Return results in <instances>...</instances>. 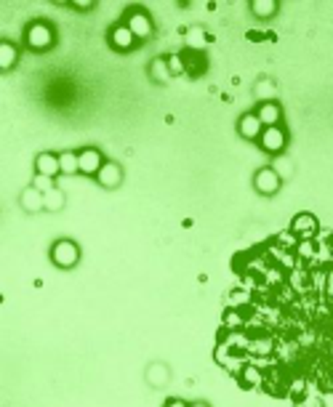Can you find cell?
Here are the masks:
<instances>
[{
	"label": "cell",
	"mask_w": 333,
	"mask_h": 407,
	"mask_svg": "<svg viewBox=\"0 0 333 407\" xmlns=\"http://www.w3.org/2000/svg\"><path fill=\"white\" fill-rule=\"evenodd\" d=\"M59 168L64 176H72V173H80V163H78V152H62L59 154Z\"/></svg>",
	"instance_id": "cell-20"
},
{
	"label": "cell",
	"mask_w": 333,
	"mask_h": 407,
	"mask_svg": "<svg viewBox=\"0 0 333 407\" xmlns=\"http://www.w3.org/2000/svg\"><path fill=\"white\" fill-rule=\"evenodd\" d=\"M96 184L105 189H118L123 184V168L115 163V160H107L102 170L96 173Z\"/></svg>",
	"instance_id": "cell-9"
},
{
	"label": "cell",
	"mask_w": 333,
	"mask_h": 407,
	"mask_svg": "<svg viewBox=\"0 0 333 407\" xmlns=\"http://www.w3.org/2000/svg\"><path fill=\"white\" fill-rule=\"evenodd\" d=\"M190 402H184V399H168L165 402V407H187Z\"/></svg>",
	"instance_id": "cell-27"
},
{
	"label": "cell",
	"mask_w": 333,
	"mask_h": 407,
	"mask_svg": "<svg viewBox=\"0 0 333 407\" xmlns=\"http://www.w3.org/2000/svg\"><path fill=\"white\" fill-rule=\"evenodd\" d=\"M262 131H264V125H262V120L256 118V112H246L243 118L237 120V134L243 136L246 141H259Z\"/></svg>",
	"instance_id": "cell-11"
},
{
	"label": "cell",
	"mask_w": 333,
	"mask_h": 407,
	"mask_svg": "<svg viewBox=\"0 0 333 407\" xmlns=\"http://www.w3.org/2000/svg\"><path fill=\"white\" fill-rule=\"evenodd\" d=\"M125 27L134 33V37L136 40H147V37H152V33H155V24H152V19H150V14L147 11H141V8H134V11H128V17H125L123 21Z\"/></svg>",
	"instance_id": "cell-3"
},
{
	"label": "cell",
	"mask_w": 333,
	"mask_h": 407,
	"mask_svg": "<svg viewBox=\"0 0 333 407\" xmlns=\"http://www.w3.org/2000/svg\"><path fill=\"white\" fill-rule=\"evenodd\" d=\"M24 40H27V46L33 51H48L56 43V35H53V27L48 21H33L27 27V33H24Z\"/></svg>",
	"instance_id": "cell-2"
},
{
	"label": "cell",
	"mask_w": 333,
	"mask_h": 407,
	"mask_svg": "<svg viewBox=\"0 0 333 407\" xmlns=\"http://www.w3.org/2000/svg\"><path fill=\"white\" fill-rule=\"evenodd\" d=\"M187 407H208V405H206V402H190Z\"/></svg>",
	"instance_id": "cell-29"
},
{
	"label": "cell",
	"mask_w": 333,
	"mask_h": 407,
	"mask_svg": "<svg viewBox=\"0 0 333 407\" xmlns=\"http://www.w3.org/2000/svg\"><path fill=\"white\" fill-rule=\"evenodd\" d=\"M251 14L256 19H272L278 14V3L275 0H253L251 3Z\"/></svg>",
	"instance_id": "cell-18"
},
{
	"label": "cell",
	"mask_w": 333,
	"mask_h": 407,
	"mask_svg": "<svg viewBox=\"0 0 333 407\" xmlns=\"http://www.w3.org/2000/svg\"><path fill=\"white\" fill-rule=\"evenodd\" d=\"M272 170H275L282 181H285V179H291V176H294V160H291V157H285V154H278V157H275V163H272Z\"/></svg>",
	"instance_id": "cell-21"
},
{
	"label": "cell",
	"mask_w": 333,
	"mask_h": 407,
	"mask_svg": "<svg viewBox=\"0 0 333 407\" xmlns=\"http://www.w3.org/2000/svg\"><path fill=\"white\" fill-rule=\"evenodd\" d=\"M259 144H262L264 152L269 154H282V150L288 147V134L282 131L280 125H275V128H264L262 136H259Z\"/></svg>",
	"instance_id": "cell-5"
},
{
	"label": "cell",
	"mask_w": 333,
	"mask_h": 407,
	"mask_svg": "<svg viewBox=\"0 0 333 407\" xmlns=\"http://www.w3.org/2000/svg\"><path fill=\"white\" fill-rule=\"evenodd\" d=\"M109 46L115 51H131V48H136V37H134V33L125 24H115L109 30Z\"/></svg>",
	"instance_id": "cell-10"
},
{
	"label": "cell",
	"mask_w": 333,
	"mask_h": 407,
	"mask_svg": "<svg viewBox=\"0 0 333 407\" xmlns=\"http://www.w3.org/2000/svg\"><path fill=\"white\" fill-rule=\"evenodd\" d=\"M291 232L296 235V237H312L317 232V219L312 216V213H298V216H294V221H291Z\"/></svg>",
	"instance_id": "cell-14"
},
{
	"label": "cell",
	"mask_w": 333,
	"mask_h": 407,
	"mask_svg": "<svg viewBox=\"0 0 333 407\" xmlns=\"http://www.w3.org/2000/svg\"><path fill=\"white\" fill-rule=\"evenodd\" d=\"M253 93H256V99H259V104H264V102H275V96H278V88H275V80H269V78H262V80H256V88H253Z\"/></svg>",
	"instance_id": "cell-17"
},
{
	"label": "cell",
	"mask_w": 333,
	"mask_h": 407,
	"mask_svg": "<svg viewBox=\"0 0 333 407\" xmlns=\"http://www.w3.org/2000/svg\"><path fill=\"white\" fill-rule=\"evenodd\" d=\"M144 381L152 389H165L171 383V368L165 362H150L147 370H144Z\"/></svg>",
	"instance_id": "cell-7"
},
{
	"label": "cell",
	"mask_w": 333,
	"mask_h": 407,
	"mask_svg": "<svg viewBox=\"0 0 333 407\" xmlns=\"http://www.w3.org/2000/svg\"><path fill=\"white\" fill-rule=\"evenodd\" d=\"M48 255H51V264L56 269L70 271L80 264V245L70 237H62L51 245V253Z\"/></svg>",
	"instance_id": "cell-1"
},
{
	"label": "cell",
	"mask_w": 333,
	"mask_h": 407,
	"mask_svg": "<svg viewBox=\"0 0 333 407\" xmlns=\"http://www.w3.org/2000/svg\"><path fill=\"white\" fill-rule=\"evenodd\" d=\"M19 205H21V210H24V213L35 216V213H40V210H46V195L30 184V187L21 189V195H19Z\"/></svg>",
	"instance_id": "cell-6"
},
{
	"label": "cell",
	"mask_w": 333,
	"mask_h": 407,
	"mask_svg": "<svg viewBox=\"0 0 333 407\" xmlns=\"http://www.w3.org/2000/svg\"><path fill=\"white\" fill-rule=\"evenodd\" d=\"M256 118L262 120L264 128H275L282 120V107L278 102H264L256 107Z\"/></svg>",
	"instance_id": "cell-12"
},
{
	"label": "cell",
	"mask_w": 333,
	"mask_h": 407,
	"mask_svg": "<svg viewBox=\"0 0 333 407\" xmlns=\"http://www.w3.org/2000/svg\"><path fill=\"white\" fill-rule=\"evenodd\" d=\"M70 6L72 8H78V11H91V8H93V0H72Z\"/></svg>",
	"instance_id": "cell-26"
},
{
	"label": "cell",
	"mask_w": 333,
	"mask_h": 407,
	"mask_svg": "<svg viewBox=\"0 0 333 407\" xmlns=\"http://www.w3.org/2000/svg\"><path fill=\"white\" fill-rule=\"evenodd\" d=\"M150 78L160 85H165L171 78H174V75H171V69H168V56H158V59H152V62H150Z\"/></svg>",
	"instance_id": "cell-15"
},
{
	"label": "cell",
	"mask_w": 333,
	"mask_h": 407,
	"mask_svg": "<svg viewBox=\"0 0 333 407\" xmlns=\"http://www.w3.org/2000/svg\"><path fill=\"white\" fill-rule=\"evenodd\" d=\"M78 163H80V173H86V176H93L96 179V173L102 170L107 160L102 157V152L96 150V147H86V150H80L78 152Z\"/></svg>",
	"instance_id": "cell-8"
},
{
	"label": "cell",
	"mask_w": 333,
	"mask_h": 407,
	"mask_svg": "<svg viewBox=\"0 0 333 407\" xmlns=\"http://www.w3.org/2000/svg\"><path fill=\"white\" fill-rule=\"evenodd\" d=\"M187 46L195 48V51H197V48H203V46H206V33H203L200 27H192V30L187 33Z\"/></svg>",
	"instance_id": "cell-23"
},
{
	"label": "cell",
	"mask_w": 333,
	"mask_h": 407,
	"mask_svg": "<svg viewBox=\"0 0 333 407\" xmlns=\"http://www.w3.org/2000/svg\"><path fill=\"white\" fill-rule=\"evenodd\" d=\"M301 253L309 255V253H312V245H309V242H307V245H301Z\"/></svg>",
	"instance_id": "cell-28"
},
{
	"label": "cell",
	"mask_w": 333,
	"mask_h": 407,
	"mask_svg": "<svg viewBox=\"0 0 333 407\" xmlns=\"http://www.w3.org/2000/svg\"><path fill=\"white\" fill-rule=\"evenodd\" d=\"M17 59H19V48L14 46V43L3 40V43H0V69H3V72L14 69V64H17Z\"/></svg>",
	"instance_id": "cell-16"
},
{
	"label": "cell",
	"mask_w": 333,
	"mask_h": 407,
	"mask_svg": "<svg viewBox=\"0 0 333 407\" xmlns=\"http://www.w3.org/2000/svg\"><path fill=\"white\" fill-rule=\"evenodd\" d=\"M35 173L37 176H48V179H56L62 168H59V154L53 152H40L35 157Z\"/></svg>",
	"instance_id": "cell-13"
},
{
	"label": "cell",
	"mask_w": 333,
	"mask_h": 407,
	"mask_svg": "<svg viewBox=\"0 0 333 407\" xmlns=\"http://www.w3.org/2000/svg\"><path fill=\"white\" fill-rule=\"evenodd\" d=\"M240 381H243V386H248V389L262 386V373H259V368H256V365H246V368L240 370Z\"/></svg>",
	"instance_id": "cell-22"
},
{
	"label": "cell",
	"mask_w": 333,
	"mask_h": 407,
	"mask_svg": "<svg viewBox=\"0 0 333 407\" xmlns=\"http://www.w3.org/2000/svg\"><path fill=\"white\" fill-rule=\"evenodd\" d=\"M33 187L40 189L43 195H48V192L53 189V179H48V176H37V173H35V179H33Z\"/></svg>",
	"instance_id": "cell-24"
},
{
	"label": "cell",
	"mask_w": 333,
	"mask_h": 407,
	"mask_svg": "<svg viewBox=\"0 0 333 407\" xmlns=\"http://www.w3.org/2000/svg\"><path fill=\"white\" fill-rule=\"evenodd\" d=\"M168 69H171V75H181L184 72V59L174 53V56H168Z\"/></svg>",
	"instance_id": "cell-25"
},
{
	"label": "cell",
	"mask_w": 333,
	"mask_h": 407,
	"mask_svg": "<svg viewBox=\"0 0 333 407\" xmlns=\"http://www.w3.org/2000/svg\"><path fill=\"white\" fill-rule=\"evenodd\" d=\"M282 187V179L272 170V165H267V168H259L256 170V176H253V189L264 195V197H272V195H278Z\"/></svg>",
	"instance_id": "cell-4"
},
{
	"label": "cell",
	"mask_w": 333,
	"mask_h": 407,
	"mask_svg": "<svg viewBox=\"0 0 333 407\" xmlns=\"http://www.w3.org/2000/svg\"><path fill=\"white\" fill-rule=\"evenodd\" d=\"M64 205H67V197H64V192L62 189L53 187L48 195H46V210L48 213H59V210H64Z\"/></svg>",
	"instance_id": "cell-19"
}]
</instances>
